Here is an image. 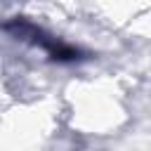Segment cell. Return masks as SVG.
<instances>
[{
    "instance_id": "1",
    "label": "cell",
    "mask_w": 151,
    "mask_h": 151,
    "mask_svg": "<svg viewBox=\"0 0 151 151\" xmlns=\"http://www.w3.org/2000/svg\"><path fill=\"white\" fill-rule=\"evenodd\" d=\"M2 28L9 31L12 35L21 38V40H28V42H33V45H40V47H42L52 59H57V61L83 59V57H80V50H76V47H71V45H66V42H59L57 38L42 33L35 24H31V21H26V19H12V21H7Z\"/></svg>"
}]
</instances>
